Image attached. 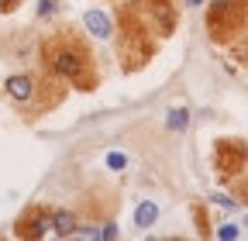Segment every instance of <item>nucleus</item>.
<instances>
[{"instance_id": "f257e3e1", "label": "nucleus", "mask_w": 248, "mask_h": 241, "mask_svg": "<svg viewBox=\"0 0 248 241\" xmlns=\"http://www.w3.org/2000/svg\"><path fill=\"white\" fill-rule=\"evenodd\" d=\"M45 62H48L52 73L66 76L76 90H93L97 86V69H93L90 48L79 38H73L69 31L45 42Z\"/></svg>"}, {"instance_id": "f03ea898", "label": "nucleus", "mask_w": 248, "mask_h": 241, "mask_svg": "<svg viewBox=\"0 0 248 241\" xmlns=\"http://www.w3.org/2000/svg\"><path fill=\"white\" fill-rule=\"evenodd\" d=\"M152 42H148V28L138 21V14L131 7H124L121 11V42H117V59H121V66L124 73H135L141 69L148 59H152Z\"/></svg>"}, {"instance_id": "7ed1b4c3", "label": "nucleus", "mask_w": 248, "mask_h": 241, "mask_svg": "<svg viewBox=\"0 0 248 241\" xmlns=\"http://www.w3.org/2000/svg\"><path fill=\"white\" fill-rule=\"evenodd\" d=\"M241 24H245L241 0H217L207 7V31L214 42H231L234 35H241Z\"/></svg>"}, {"instance_id": "20e7f679", "label": "nucleus", "mask_w": 248, "mask_h": 241, "mask_svg": "<svg viewBox=\"0 0 248 241\" xmlns=\"http://www.w3.org/2000/svg\"><path fill=\"white\" fill-rule=\"evenodd\" d=\"M131 11L138 14V21L148 28V31H155L159 38H169L176 31V0H131Z\"/></svg>"}, {"instance_id": "39448f33", "label": "nucleus", "mask_w": 248, "mask_h": 241, "mask_svg": "<svg viewBox=\"0 0 248 241\" xmlns=\"http://www.w3.org/2000/svg\"><path fill=\"white\" fill-rule=\"evenodd\" d=\"M245 162H248L245 141H238V138H221V141L214 145V169H217V176H221V179L241 176Z\"/></svg>"}, {"instance_id": "423d86ee", "label": "nucleus", "mask_w": 248, "mask_h": 241, "mask_svg": "<svg viewBox=\"0 0 248 241\" xmlns=\"http://www.w3.org/2000/svg\"><path fill=\"white\" fill-rule=\"evenodd\" d=\"M48 227V214L45 210H28V214L17 221V238H42Z\"/></svg>"}, {"instance_id": "0eeeda50", "label": "nucleus", "mask_w": 248, "mask_h": 241, "mask_svg": "<svg viewBox=\"0 0 248 241\" xmlns=\"http://www.w3.org/2000/svg\"><path fill=\"white\" fill-rule=\"evenodd\" d=\"M83 24H86V31L93 35V38H110V21H107V14L104 11H86V17H83Z\"/></svg>"}, {"instance_id": "6e6552de", "label": "nucleus", "mask_w": 248, "mask_h": 241, "mask_svg": "<svg viewBox=\"0 0 248 241\" xmlns=\"http://www.w3.org/2000/svg\"><path fill=\"white\" fill-rule=\"evenodd\" d=\"M31 90H35V83H31L28 76H11L7 79V93L14 100H31Z\"/></svg>"}, {"instance_id": "1a4fd4ad", "label": "nucleus", "mask_w": 248, "mask_h": 241, "mask_svg": "<svg viewBox=\"0 0 248 241\" xmlns=\"http://www.w3.org/2000/svg\"><path fill=\"white\" fill-rule=\"evenodd\" d=\"M155 217H159V207H155L152 200H141L138 210H135V224H138V227H152Z\"/></svg>"}, {"instance_id": "9d476101", "label": "nucleus", "mask_w": 248, "mask_h": 241, "mask_svg": "<svg viewBox=\"0 0 248 241\" xmlns=\"http://www.w3.org/2000/svg\"><path fill=\"white\" fill-rule=\"evenodd\" d=\"M52 227H55V234H76V217L73 214H66V210H59V214L52 217Z\"/></svg>"}, {"instance_id": "9b49d317", "label": "nucleus", "mask_w": 248, "mask_h": 241, "mask_svg": "<svg viewBox=\"0 0 248 241\" xmlns=\"http://www.w3.org/2000/svg\"><path fill=\"white\" fill-rule=\"evenodd\" d=\"M186 124H190V110H186V107H172L169 110V128L172 131H186Z\"/></svg>"}, {"instance_id": "f8f14e48", "label": "nucleus", "mask_w": 248, "mask_h": 241, "mask_svg": "<svg viewBox=\"0 0 248 241\" xmlns=\"http://www.w3.org/2000/svg\"><path fill=\"white\" fill-rule=\"evenodd\" d=\"M107 166L110 169H124V166H128V155H124V152H110L107 155Z\"/></svg>"}, {"instance_id": "ddd939ff", "label": "nucleus", "mask_w": 248, "mask_h": 241, "mask_svg": "<svg viewBox=\"0 0 248 241\" xmlns=\"http://www.w3.org/2000/svg\"><path fill=\"white\" fill-rule=\"evenodd\" d=\"M217 238H221V241H234V238H238V227H234V224L217 227Z\"/></svg>"}, {"instance_id": "4468645a", "label": "nucleus", "mask_w": 248, "mask_h": 241, "mask_svg": "<svg viewBox=\"0 0 248 241\" xmlns=\"http://www.w3.org/2000/svg\"><path fill=\"white\" fill-rule=\"evenodd\" d=\"M210 200H214V203H217V207H238V200H231V196H228V193H214V196H210Z\"/></svg>"}, {"instance_id": "2eb2a0df", "label": "nucleus", "mask_w": 248, "mask_h": 241, "mask_svg": "<svg viewBox=\"0 0 248 241\" xmlns=\"http://www.w3.org/2000/svg\"><path fill=\"white\" fill-rule=\"evenodd\" d=\"M234 59H238V62H248V38L234 45Z\"/></svg>"}, {"instance_id": "dca6fc26", "label": "nucleus", "mask_w": 248, "mask_h": 241, "mask_svg": "<svg viewBox=\"0 0 248 241\" xmlns=\"http://www.w3.org/2000/svg\"><path fill=\"white\" fill-rule=\"evenodd\" d=\"M52 11H55V0H42V4H38V14L42 17H48Z\"/></svg>"}, {"instance_id": "f3484780", "label": "nucleus", "mask_w": 248, "mask_h": 241, "mask_svg": "<svg viewBox=\"0 0 248 241\" xmlns=\"http://www.w3.org/2000/svg\"><path fill=\"white\" fill-rule=\"evenodd\" d=\"M21 4V0H0V14H4V11H14Z\"/></svg>"}, {"instance_id": "a211bd4d", "label": "nucleus", "mask_w": 248, "mask_h": 241, "mask_svg": "<svg viewBox=\"0 0 248 241\" xmlns=\"http://www.w3.org/2000/svg\"><path fill=\"white\" fill-rule=\"evenodd\" d=\"M100 238H117V227H114V224H107V227L100 231Z\"/></svg>"}, {"instance_id": "6ab92c4d", "label": "nucleus", "mask_w": 248, "mask_h": 241, "mask_svg": "<svg viewBox=\"0 0 248 241\" xmlns=\"http://www.w3.org/2000/svg\"><path fill=\"white\" fill-rule=\"evenodd\" d=\"M186 4H193V7H197V4H200V0H186Z\"/></svg>"}]
</instances>
